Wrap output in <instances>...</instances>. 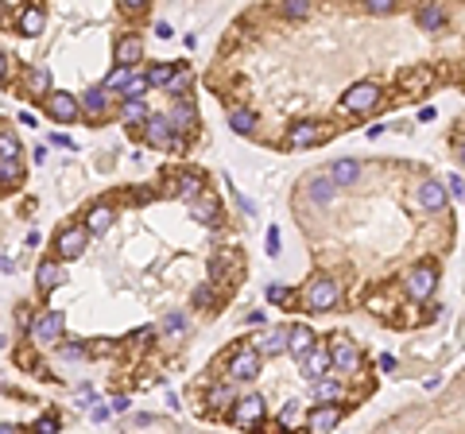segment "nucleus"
I'll return each mask as SVG.
<instances>
[{"label":"nucleus","mask_w":465,"mask_h":434,"mask_svg":"<svg viewBox=\"0 0 465 434\" xmlns=\"http://www.w3.org/2000/svg\"><path fill=\"white\" fill-rule=\"evenodd\" d=\"M225 419L232 423V427H240V430L260 427V423H268V399H264V396H240V399H232V407H229Z\"/></svg>","instance_id":"1"},{"label":"nucleus","mask_w":465,"mask_h":434,"mask_svg":"<svg viewBox=\"0 0 465 434\" xmlns=\"http://www.w3.org/2000/svg\"><path fill=\"white\" fill-rule=\"evenodd\" d=\"M337 299H342L337 283L330 280V275H314V280L306 283V291H303V310L326 314V310H334V307H337Z\"/></svg>","instance_id":"2"},{"label":"nucleus","mask_w":465,"mask_h":434,"mask_svg":"<svg viewBox=\"0 0 465 434\" xmlns=\"http://www.w3.org/2000/svg\"><path fill=\"white\" fill-rule=\"evenodd\" d=\"M260 349L256 346H240L237 353L229 357V380L232 384H248V380H256L260 376Z\"/></svg>","instance_id":"3"},{"label":"nucleus","mask_w":465,"mask_h":434,"mask_svg":"<svg viewBox=\"0 0 465 434\" xmlns=\"http://www.w3.org/2000/svg\"><path fill=\"white\" fill-rule=\"evenodd\" d=\"M380 97H384V89H380L376 81H357V86L345 89L342 105H345L349 113H372L380 105Z\"/></svg>","instance_id":"4"},{"label":"nucleus","mask_w":465,"mask_h":434,"mask_svg":"<svg viewBox=\"0 0 465 434\" xmlns=\"http://www.w3.org/2000/svg\"><path fill=\"white\" fill-rule=\"evenodd\" d=\"M28 330H31V338H35L39 346H55V341L62 338V330H66V314L62 310H43Z\"/></svg>","instance_id":"5"},{"label":"nucleus","mask_w":465,"mask_h":434,"mask_svg":"<svg viewBox=\"0 0 465 434\" xmlns=\"http://www.w3.org/2000/svg\"><path fill=\"white\" fill-rule=\"evenodd\" d=\"M403 287H407V295H411L415 302H422V299H430V295H435L438 272H435L430 264H419V268H411V272L403 275Z\"/></svg>","instance_id":"6"},{"label":"nucleus","mask_w":465,"mask_h":434,"mask_svg":"<svg viewBox=\"0 0 465 434\" xmlns=\"http://www.w3.org/2000/svg\"><path fill=\"white\" fill-rule=\"evenodd\" d=\"M330 140V128L322 125V120H295V125L287 128V144L291 147H314Z\"/></svg>","instance_id":"7"},{"label":"nucleus","mask_w":465,"mask_h":434,"mask_svg":"<svg viewBox=\"0 0 465 434\" xmlns=\"http://www.w3.org/2000/svg\"><path fill=\"white\" fill-rule=\"evenodd\" d=\"M43 105H47V117L58 120V125H70V120H78V109H82L78 97L66 93V89H55V93H47Z\"/></svg>","instance_id":"8"},{"label":"nucleus","mask_w":465,"mask_h":434,"mask_svg":"<svg viewBox=\"0 0 465 434\" xmlns=\"http://www.w3.org/2000/svg\"><path fill=\"white\" fill-rule=\"evenodd\" d=\"M86 244H89V229L74 225V229H62V233H58L55 252H58V260H78L82 252H86Z\"/></svg>","instance_id":"9"},{"label":"nucleus","mask_w":465,"mask_h":434,"mask_svg":"<svg viewBox=\"0 0 465 434\" xmlns=\"http://www.w3.org/2000/svg\"><path fill=\"white\" fill-rule=\"evenodd\" d=\"M298 365H303V376H306V380H318V376H326L330 368H334V361H330V349L318 346V341H314V346L306 349L303 357H298Z\"/></svg>","instance_id":"10"},{"label":"nucleus","mask_w":465,"mask_h":434,"mask_svg":"<svg viewBox=\"0 0 465 434\" xmlns=\"http://www.w3.org/2000/svg\"><path fill=\"white\" fill-rule=\"evenodd\" d=\"M144 140L152 147H163L167 152L171 140H174V128H171V117H159V113H152V117L144 120Z\"/></svg>","instance_id":"11"},{"label":"nucleus","mask_w":465,"mask_h":434,"mask_svg":"<svg viewBox=\"0 0 465 434\" xmlns=\"http://www.w3.org/2000/svg\"><path fill=\"white\" fill-rule=\"evenodd\" d=\"M342 404H318L310 415H306V430H314V434H322V430H334L337 423H342Z\"/></svg>","instance_id":"12"},{"label":"nucleus","mask_w":465,"mask_h":434,"mask_svg":"<svg viewBox=\"0 0 465 434\" xmlns=\"http://www.w3.org/2000/svg\"><path fill=\"white\" fill-rule=\"evenodd\" d=\"M330 361H334L337 372H357V368H361V349H357L353 341L337 338L334 346H330Z\"/></svg>","instance_id":"13"},{"label":"nucleus","mask_w":465,"mask_h":434,"mask_svg":"<svg viewBox=\"0 0 465 434\" xmlns=\"http://www.w3.org/2000/svg\"><path fill=\"white\" fill-rule=\"evenodd\" d=\"M171 128L174 132H194L198 128V109H194V101H190V97H179V101L171 105Z\"/></svg>","instance_id":"14"},{"label":"nucleus","mask_w":465,"mask_h":434,"mask_svg":"<svg viewBox=\"0 0 465 434\" xmlns=\"http://www.w3.org/2000/svg\"><path fill=\"white\" fill-rule=\"evenodd\" d=\"M113 59H116V67H136V62L144 59V43H140V35H121L116 39Z\"/></svg>","instance_id":"15"},{"label":"nucleus","mask_w":465,"mask_h":434,"mask_svg":"<svg viewBox=\"0 0 465 434\" xmlns=\"http://www.w3.org/2000/svg\"><path fill=\"white\" fill-rule=\"evenodd\" d=\"M190 206H194V217L202 221V225H221V217H225V214H221V202L213 198L210 190H202Z\"/></svg>","instance_id":"16"},{"label":"nucleus","mask_w":465,"mask_h":434,"mask_svg":"<svg viewBox=\"0 0 465 434\" xmlns=\"http://www.w3.org/2000/svg\"><path fill=\"white\" fill-rule=\"evenodd\" d=\"M334 194H337V183L330 175H314L310 183H306V198H310L314 206H330Z\"/></svg>","instance_id":"17"},{"label":"nucleus","mask_w":465,"mask_h":434,"mask_svg":"<svg viewBox=\"0 0 465 434\" xmlns=\"http://www.w3.org/2000/svg\"><path fill=\"white\" fill-rule=\"evenodd\" d=\"M35 283H39V291H43V295H51L55 287H62V283H66L62 264H58V260H43L39 272H35Z\"/></svg>","instance_id":"18"},{"label":"nucleus","mask_w":465,"mask_h":434,"mask_svg":"<svg viewBox=\"0 0 465 434\" xmlns=\"http://www.w3.org/2000/svg\"><path fill=\"white\" fill-rule=\"evenodd\" d=\"M171 183H174V186H171V194H179V198H186V202H194L198 194L206 190V186H202L206 178L198 175V171H182V175H179V178H171Z\"/></svg>","instance_id":"19"},{"label":"nucleus","mask_w":465,"mask_h":434,"mask_svg":"<svg viewBox=\"0 0 465 434\" xmlns=\"http://www.w3.org/2000/svg\"><path fill=\"white\" fill-rule=\"evenodd\" d=\"M446 202H450V194H446L442 183H435V178H430V183L419 186V206H422V210H430V214H435V210H446Z\"/></svg>","instance_id":"20"},{"label":"nucleus","mask_w":465,"mask_h":434,"mask_svg":"<svg viewBox=\"0 0 465 434\" xmlns=\"http://www.w3.org/2000/svg\"><path fill=\"white\" fill-rule=\"evenodd\" d=\"M442 23H446V8L438 0H430V4H422L415 12V28H422V31H438Z\"/></svg>","instance_id":"21"},{"label":"nucleus","mask_w":465,"mask_h":434,"mask_svg":"<svg viewBox=\"0 0 465 434\" xmlns=\"http://www.w3.org/2000/svg\"><path fill=\"white\" fill-rule=\"evenodd\" d=\"M16 28H20V35L35 39L39 31L47 28V12H43V8H35V4H31V8H23V12H20V20H16Z\"/></svg>","instance_id":"22"},{"label":"nucleus","mask_w":465,"mask_h":434,"mask_svg":"<svg viewBox=\"0 0 465 434\" xmlns=\"http://www.w3.org/2000/svg\"><path fill=\"white\" fill-rule=\"evenodd\" d=\"M256 120H260V117H256L252 109H245V105H232V109H229V128H232V132H240V136H252L256 132Z\"/></svg>","instance_id":"23"},{"label":"nucleus","mask_w":465,"mask_h":434,"mask_svg":"<svg viewBox=\"0 0 465 434\" xmlns=\"http://www.w3.org/2000/svg\"><path fill=\"white\" fill-rule=\"evenodd\" d=\"M310 346H314V330L310 326H291L287 330V353L291 357H303Z\"/></svg>","instance_id":"24"},{"label":"nucleus","mask_w":465,"mask_h":434,"mask_svg":"<svg viewBox=\"0 0 465 434\" xmlns=\"http://www.w3.org/2000/svg\"><path fill=\"white\" fill-rule=\"evenodd\" d=\"M330 178H334L337 186H353V183H361V163H357V159H337L334 167H330Z\"/></svg>","instance_id":"25"},{"label":"nucleus","mask_w":465,"mask_h":434,"mask_svg":"<svg viewBox=\"0 0 465 434\" xmlns=\"http://www.w3.org/2000/svg\"><path fill=\"white\" fill-rule=\"evenodd\" d=\"M260 357H279V353H287V326H279V330H268L260 338Z\"/></svg>","instance_id":"26"},{"label":"nucleus","mask_w":465,"mask_h":434,"mask_svg":"<svg viewBox=\"0 0 465 434\" xmlns=\"http://www.w3.org/2000/svg\"><path fill=\"white\" fill-rule=\"evenodd\" d=\"M314 399H318V404H342V399H345V388H342L337 380L318 376V380H314Z\"/></svg>","instance_id":"27"},{"label":"nucleus","mask_w":465,"mask_h":434,"mask_svg":"<svg viewBox=\"0 0 465 434\" xmlns=\"http://www.w3.org/2000/svg\"><path fill=\"white\" fill-rule=\"evenodd\" d=\"M147 117H152V113H147L144 97H132V101L121 105V120H124V125H144Z\"/></svg>","instance_id":"28"},{"label":"nucleus","mask_w":465,"mask_h":434,"mask_svg":"<svg viewBox=\"0 0 465 434\" xmlns=\"http://www.w3.org/2000/svg\"><path fill=\"white\" fill-rule=\"evenodd\" d=\"M113 225V206H94L86 217V229L89 233H105V229Z\"/></svg>","instance_id":"29"},{"label":"nucleus","mask_w":465,"mask_h":434,"mask_svg":"<svg viewBox=\"0 0 465 434\" xmlns=\"http://www.w3.org/2000/svg\"><path fill=\"white\" fill-rule=\"evenodd\" d=\"M190 86H194V78H190V70H182V67H174V74L167 78V93H174V97H186L190 93Z\"/></svg>","instance_id":"30"},{"label":"nucleus","mask_w":465,"mask_h":434,"mask_svg":"<svg viewBox=\"0 0 465 434\" xmlns=\"http://www.w3.org/2000/svg\"><path fill=\"white\" fill-rule=\"evenodd\" d=\"M147 89H152V81H147V74H128V81L121 86V97H124V101H132V97H144Z\"/></svg>","instance_id":"31"},{"label":"nucleus","mask_w":465,"mask_h":434,"mask_svg":"<svg viewBox=\"0 0 465 434\" xmlns=\"http://www.w3.org/2000/svg\"><path fill=\"white\" fill-rule=\"evenodd\" d=\"M232 399H237L232 380H229V384H218V388H210V407H213V411H225V407H232Z\"/></svg>","instance_id":"32"},{"label":"nucleus","mask_w":465,"mask_h":434,"mask_svg":"<svg viewBox=\"0 0 465 434\" xmlns=\"http://www.w3.org/2000/svg\"><path fill=\"white\" fill-rule=\"evenodd\" d=\"M82 109L94 117V125L101 120V113H105V89H86V97H82Z\"/></svg>","instance_id":"33"},{"label":"nucleus","mask_w":465,"mask_h":434,"mask_svg":"<svg viewBox=\"0 0 465 434\" xmlns=\"http://www.w3.org/2000/svg\"><path fill=\"white\" fill-rule=\"evenodd\" d=\"M20 175H23L20 155H16V159H0V186H16L20 183Z\"/></svg>","instance_id":"34"},{"label":"nucleus","mask_w":465,"mask_h":434,"mask_svg":"<svg viewBox=\"0 0 465 434\" xmlns=\"http://www.w3.org/2000/svg\"><path fill=\"white\" fill-rule=\"evenodd\" d=\"M229 268H232V252H218V256L210 260V275L213 280H229Z\"/></svg>","instance_id":"35"},{"label":"nucleus","mask_w":465,"mask_h":434,"mask_svg":"<svg viewBox=\"0 0 465 434\" xmlns=\"http://www.w3.org/2000/svg\"><path fill=\"white\" fill-rule=\"evenodd\" d=\"M28 89H35V93L47 97V89H51V74L39 70V67H31V70H28Z\"/></svg>","instance_id":"36"},{"label":"nucleus","mask_w":465,"mask_h":434,"mask_svg":"<svg viewBox=\"0 0 465 434\" xmlns=\"http://www.w3.org/2000/svg\"><path fill=\"white\" fill-rule=\"evenodd\" d=\"M171 74H174V62H159V67H152V70H147V81H152L155 89H163V86H167V78H171Z\"/></svg>","instance_id":"37"},{"label":"nucleus","mask_w":465,"mask_h":434,"mask_svg":"<svg viewBox=\"0 0 465 434\" xmlns=\"http://www.w3.org/2000/svg\"><path fill=\"white\" fill-rule=\"evenodd\" d=\"M284 16H291V20H306L310 16V0H284Z\"/></svg>","instance_id":"38"},{"label":"nucleus","mask_w":465,"mask_h":434,"mask_svg":"<svg viewBox=\"0 0 465 434\" xmlns=\"http://www.w3.org/2000/svg\"><path fill=\"white\" fill-rule=\"evenodd\" d=\"M20 155V140L12 132H0V159H16Z\"/></svg>","instance_id":"39"},{"label":"nucleus","mask_w":465,"mask_h":434,"mask_svg":"<svg viewBox=\"0 0 465 434\" xmlns=\"http://www.w3.org/2000/svg\"><path fill=\"white\" fill-rule=\"evenodd\" d=\"M128 74H132V67H116L113 74H105V81H101V89H121L124 81H128Z\"/></svg>","instance_id":"40"},{"label":"nucleus","mask_w":465,"mask_h":434,"mask_svg":"<svg viewBox=\"0 0 465 434\" xmlns=\"http://www.w3.org/2000/svg\"><path fill=\"white\" fill-rule=\"evenodd\" d=\"M268 302H291L287 310H295V295H291L287 287H279V283H271L268 287Z\"/></svg>","instance_id":"41"},{"label":"nucleus","mask_w":465,"mask_h":434,"mask_svg":"<svg viewBox=\"0 0 465 434\" xmlns=\"http://www.w3.org/2000/svg\"><path fill=\"white\" fill-rule=\"evenodd\" d=\"M364 8L372 16H388V12H396V0H364Z\"/></svg>","instance_id":"42"},{"label":"nucleus","mask_w":465,"mask_h":434,"mask_svg":"<svg viewBox=\"0 0 465 434\" xmlns=\"http://www.w3.org/2000/svg\"><path fill=\"white\" fill-rule=\"evenodd\" d=\"M213 302H218V291L213 287H198L194 291V307H213Z\"/></svg>","instance_id":"43"},{"label":"nucleus","mask_w":465,"mask_h":434,"mask_svg":"<svg viewBox=\"0 0 465 434\" xmlns=\"http://www.w3.org/2000/svg\"><path fill=\"white\" fill-rule=\"evenodd\" d=\"M116 8H121L124 16H136V12H144L147 8V0H116Z\"/></svg>","instance_id":"44"},{"label":"nucleus","mask_w":465,"mask_h":434,"mask_svg":"<svg viewBox=\"0 0 465 434\" xmlns=\"http://www.w3.org/2000/svg\"><path fill=\"white\" fill-rule=\"evenodd\" d=\"M295 423H298V407L287 404L284 411H279V427H295Z\"/></svg>","instance_id":"45"},{"label":"nucleus","mask_w":465,"mask_h":434,"mask_svg":"<svg viewBox=\"0 0 465 434\" xmlns=\"http://www.w3.org/2000/svg\"><path fill=\"white\" fill-rule=\"evenodd\" d=\"M35 430L55 434V430H58V415H43V419H35Z\"/></svg>","instance_id":"46"},{"label":"nucleus","mask_w":465,"mask_h":434,"mask_svg":"<svg viewBox=\"0 0 465 434\" xmlns=\"http://www.w3.org/2000/svg\"><path fill=\"white\" fill-rule=\"evenodd\" d=\"M163 330H167V333H182V330H186V318H182V314H171L167 322H163Z\"/></svg>","instance_id":"47"},{"label":"nucleus","mask_w":465,"mask_h":434,"mask_svg":"<svg viewBox=\"0 0 465 434\" xmlns=\"http://www.w3.org/2000/svg\"><path fill=\"white\" fill-rule=\"evenodd\" d=\"M86 353V346H82V341H70V346H62V357L66 361H74V357H82Z\"/></svg>","instance_id":"48"},{"label":"nucleus","mask_w":465,"mask_h":434,"mask_svg":"<svg viewBox=\"0 0 465 434\" xmlns=\"http://www.w3.org/2000/svg\"><path fill=\"white\" fill-rule=\"evenodd\" d=\"M268 256H279V229H268Z\"/></svg>","instance_id":"49"},{"label":"nucleus","mask_w":465,"mask_h":434,"mask_svg":"<svg viewBox=\"0 0 465 434\" xmlns=\"http://www.w3.org/2000/svg\"><path fill=\"white\" fill-rule=\"evenodd\" d=\"M152 338H155V326H144V330H136V333H132V341H140V346H147Z\"/></svg>","instance_id":"50"},{"label":"nucleus","mask_w":465,"mask_h":434,"mask_svg":"<svg viewBox=\"0 0 465 434\" xmlns=\"http://www.w3.org/2000/svg\"><path fill=\"white\" fill-rule=\"evenodd\" d=\"M450 194H454V198H465V178L450 175Z\"/></svg>","instance_id":"51"},{"label":"nucleus","mask_w":465,"mask_h":434,"mask_svg":"<svg viewBox=\"0 0 465 434\" xmlns=\"http://www.w3.org/2000/svg\"><path fill=\"white\" fill-rule=\"evenodd\" d=\"M232 202H237V206L245 210V214H256V206H252V202H248V198H245V194H240V190H232Z\"/></svg>","instance_id":"52"},{"label":"nucleus","mask_w":465,"mask_h":434,"mask_svg":"<svg viewBox=\"0 0 465 434\" xmlns=\"http://www.w3.org/2000/svg\"><path fill=\"white\" fill-rule=\"evenodd\" d=\"M132 423H136V427H155V423H159V419H155V415H147V411H140V415H136V419H132Z\"/></svg>","instance_id":"53"},{"label":"nucleus","mask_w":465,"mask_h":434,"mask_svg":"<svg viewBox=\"0 0 465 434\" xmlns=\"http://www.w3.org/2000/svg\"><path fill=\"white\" fill-rule=\"evenodd\" d=\"M128 407H132L128 396H116V399H113V411H128Z\"/></svg>","instance_id":"54"},{"label":"nucleus","mask_w":465,"mask_h":434,"mask_svg":"<svg viewBox=\"0 0 465 434\" xmlns=\"http://www.w3.org/2000/svg\"><path fill=\"white\" fill-rule=\"evenodd\" d=\"M380 368H384V372H392V368H396V357L384 353V357H380Z\"/></svg>","instance_id":"55"},{"label":"nucleus","mask_w":465,"mask_h":434,"mask_svg":"<svg viewBox=\"0 0 465 434\" xmlns=\"http://www.w3.org/2000/svg\"><path fill=\"white\" fill-rule=\"evenodd\" d=\"M155 35H159V39H171V23H155Z\"/></svg>","instance_id":"56"},{"label":"nucleus","mask_w":465,"mask_h":434,"mask_svg":"<svg viewBox=\"0 0 465 434\" xmlns=\"http://www.w3.org/2000/svg\"><path fill=\"white\" fill-rule=\"evenodd\" d=\"M109 419V407H94V423H105Z\"/></svg>","instance_id":"57"},{"label":"nucleus","mask_w":465,"mask_h":434,"mask_svg":"<svg viewBox=\"0 0 465 434\" xmlns=\"http://www.w3.org/2000/svg\"><path fill=\"white\" fill-rule=\"evenodd\" d=\"M4 74H8V55H0V81H4Z\"/></svg>","instance_id":"58"},{"label":"nucleus","mask_w":465,"mask_h":434,"mask_svg":"<svg viewBox=\"0 0 465 434\" xmlns=\"http://www.w3.org/2000/svg\"><path fill=\"white\" fill-rule=\"evenodd\" d=\"M16 427H12V423H0V434H12Z\"/></svg>","instance_id":"59"},{"label":"nucleus","mask_w":465,"mask_h":434,"mask_svg":"<svg viewBox=\"0 0 465 434\" xmlns=\"http://www.w3.org/2000/svg\"><path fill=\"white\" fill-rule=\"evenodd\" d=\"M0 272H12V260H0Z\"/></svg>","instance_id":"60"},{"label":"nucleus","mask_w":465,"mask_h":434,"mask_svg":"<svg viewBox=\"0 0 465 434\" xmlns=\"http://www.w3.org/2000/svg\"><path fill=\"white\" fill-rule=\"evenodd\" d=\"M461 163H465V144H461Z\"/></svg>","instance_id":"61"}]
</instances>
